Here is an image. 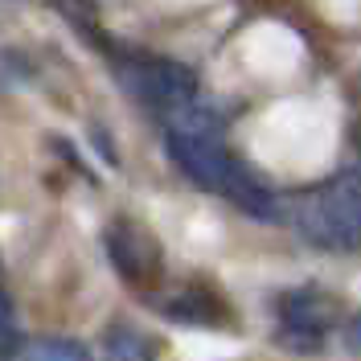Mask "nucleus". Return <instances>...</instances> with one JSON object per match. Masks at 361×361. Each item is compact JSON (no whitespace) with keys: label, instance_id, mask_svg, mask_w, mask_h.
Here are the masks:
<instances>
[{"label":"nucleus","instance_id":"f257e3e1","mask_svg":"<svg viewBox=\"0 0 361 361\" xmlns=\"http://www.w3.org/2000/svg\"><path fill=\"white\" fill-rule=\"evenodd\" d=\"M164 148H169V160L193 185L238 205L247 218H259V222L279 218V197L259 180L255 169H247L226 144H218L214 132H164Z\"/></svg>","mask_w":361,"mask_h":361},{"label":"nucleus","instance_id":"f03ea898","mask_svg":"<svg viewBox=\"0 0 361 361\" xmlns=\"http://www.w3.org/2000/svg\"><path fill=\"white\" fill-rule=\"evenodd\" d=\"M295 230L320 250L361 247V173H337L292 202Z\"/></svg>","mask_w":361,"mask_h":361},{"label":"nucleus","instance_id":"7ed1b4c3","mask_svg":"<svg viewBox=\"0 0 361 361\" xmlns=\"http://www.w3.org/2000/svg\"><path fill=\"white\" fill-rule=\"evenodd\" d=\"M119 82L157 115H169L197 99V87H193L189 70H180L177 62H160V58H128V62H119Z\"/></svg>","mask_w":361,"mask_h":361},{"label":"nucleus","instance_id":"20e7f679","mask_svg":"<svg viewBox=\"0 0 361 361\" xmlns=\"http://www.w3.org/2000/svg\"><path fill=\"white\" fill-rule=\"evenodd\" d=\"M333 300L316 292H292L279 300V345L300 349V353H312L320 349V337L329 333L333 324Z\"/></svg>","mask_w":361,"mask_h":361},{"label":"nucleus","instance_id":"39448f33","mask_svg":"<svg viewBox=\"0 0 361 361\" xmlns=\"http://www.w3.org/2000/svg\"><path fill=\"white\" fill-rule=\"evenodd\" d=\"M103 243H107V255H111L115 271H119L123 279H132V283H144V279H152V275L164 267L160 243L144 230V226L128 222V218H119V222L107 226Z\"/></svg>","mask_w":361,"mask_h":361},{"label":"nucleus","instance_id":"423d86ee","mask_svg":"<svg viewBox=\"0 0 361 361\" xmlns=\"http://www.w3.org/2000/svg\"><path fill=\"white\" fill-rule=\"evenodd\" d=\"M103 357L107 361H152V349L140 329L132 324H111L103 333Z\"/></svg>","mask_w":361,"mask_h":361},{"label":"nucleus","instance_id":"0eeeda50","mask_svg":"<svg viewBox=\"0 0 361 361\" xmlns=\"http://www.w3.org/2000/svg\"><path fill=\"white\" fill-rule=\"evenodd\" d=\"M164 312L173 320H185V324H218L222 320V308L205 295H193V292H180L164 304Z\"/></svg>","mask_w":361,"mask_h":361},{"label":"nucleus","instance_id":"6e6552de","mask_svg":"<svg viewBox=\"0 0 361 361\" xmlns=\"http://www.w3.org/2000/svg\"><path fill=\"white\" fill-rule=\"evenodd\" d=\"M17 361H90V353L78 345V341L66 337H45V341H29Z\"/></svg>","mask_w":361,"mask_h":361},{"label":"nucleus","instance_id":"1a4fd4ad","mask_svg":"<svg viewBox=\"0 0 361 361\" xmlns=\"http://www.w3.org/2000/svg\"><path fill=\"white\" fill-rule=\"evenodd\" d=\"M13 324H17V320H13V304H8V295L0 292V345L13 341Z\"/></svg>","mask_w":361,"mask_h":361},{"label":"nucleus","instance_id":"9d476101","mask_svg":"<svg viewBox=\"0 0 361 361\" xmlns=\"http://www.w3.org/2000/svg\"><path fill=\"white\" fill-rule=\"evenodd\" d=\"M345 349H349V353H361V316H353V320L345 324Z\"/></svg>","mask_w":361,"mask_h":361}]
</instances>
